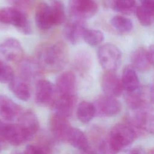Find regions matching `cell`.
<instances>
[{"instance_id": "40", "label": "cell", "mask_w": 154, "mask_h": 154, "mask_svg": "<svg viewBox=\"0 0 154 154\" xmlns=\"http://www.w3.org/2000/svg\"><path fill=\"white\" fill-rule=\"evenodd\" d=\"M3 64H4V63L0 61V72H1V68H2V66Z\"/></svg>"}, {"instance_id": "12", "label": "cell", "mask_w": 154, "mask_h": 154, "mask_svg": "<svg viewBox=\"0 0 154 154\" xmlns=\"http://www.w3.org/2000/svg\"><path fill=\"white\" fill-rule=\"evenodd\" d=\"M100 84L104 94L116 98L120 96L124 90L121 79L114 72H106L102 76Z\"/></svg>"}, {"instance_id": "20", "label": "cell", "mask_w": 154, "mask_h": 154, "mask_svg": "<svg viewBox=\"0 0 154 154\" xmlns=\"http://www.w3.org/2000/svg\"><path fill=\"white\" fill-rule=\"evenodd\" d=\"M11 92L19 99L23 101L28 100L31 94L30 82L20 76H14L8 84Z\"/></svg>"}, {"instance_id": "41", "label": "cell", "mask_w": 154, "mask_h": 154, "mask_svg": "<svg viewBox=\"0 0 154 154\" xmlns=\"http://www.w3.org/2000/svg\"><path fill=\"white\" fill-rule=\"evenodd\" d=\"M13 154H21V153H19V152H15V153H13Z\"/></svg>"}, {"instance_id": "11", "label": "cell", "mask_w": 154, "mask_h": 154, "mask_svg": "<svg viewBox=\"0 0 154 154\" xmlns=\"http://www.w3.org/2000/svg\"><path fill=\"white\" fill-rule=\"evenodd\" d=\"M0 55L8 61L19 63L23 58V50L17 39L8 38L0 43Z\"/></svg>"}, {"instance_id": "3", "label": "cell", "mask_w": 154, "mask_h": 154, "mask_svg": "<svg viewBox=\"0 0 154 154\" xmlns=\"http://www.w3.org/2000/svg\"><path fill=\"white\" fill-rule=\"evenodd\" d=\"M0 23L13 25L24 34L32 33V28L26 13L14 7L0 8Z\"/></svg>"}, {"instance_id": "27", "label": "cell", "mask_w": 154, "mask_h": 154, "mask_svg": "<svg viewBox=\"0 0 154 154\" xmlns=\"http://www.w3.org/2000/svg\"><path fill=\"white\" fill-rule=\"evenodd\" d=\"M50 6L54 26L61 25L66 20V18L64 5L60 1L55 0Z\"/></svg>"}, {"instance_id": "7", "label": "cell", "mask_w": 154, "mask_h": 154, "mask_svg": "<svg viewBox=\"0 0 154 154\" xmlns=\"http://www.w3.org/2000/svg\"><path fill=\"white\" fill-rule=\"evenodd\" d=\"M153 90L152 86L140 87L132 92H127L126 102L132 110L148 108L153 102Z\"/></svg>"}, {"instance_id": "22", "label": "cell", "mask_w": 154, "mask_h": 154, "mask_svg": "<svg viewBox=\"0 0 154 154\" xmlns=\"http://www.w3.org/2000/svg\"><path fill=\"white\" fill-rule=\"evenodd\" d=\"M131 60L133 68L140 72L147 71L153 66L148 57L147 49L143 47L135 49L131 55Z\"/></svg>"}, {"instance_id": "31", "label": "cell", "mask_w": 154, "mask_h": 154, "mask_svg": "<svg viewBox=\"0 0 154 154\" xmlns=\"http://www.w3.org/2000/svg\"><path fill=\"white\" fill-rule=\"evenodd\" d=\"M90 65L91 58L87 53L82 52L76 55L74 60V66L79 72H86L90 69Z\"/></svg>"}, {"instance_id": "6", "label": "cell", "mask_w": 154, "mask_h": 154, "mask_svg": "<svg viewBox=\"0 0 154 154\" xmlns=\"http://www.w3.org/2000/svg\"><path fill=\"white\" fill-rule=\"evenodd\" d=\"M136 112L125 121L135 131L137 136L151 133L153 130V115L147 108L135 110Z\"/></svg>"}, {"instance_id": "32", "label": "cell", "mask_w": 154, "mask_h": 154, "mask_svg": "<svg viewBox=\"0 0 154 154\" xmlns=\"http://www.w3.org/2000/svg\"><path fill=\"white\" fill-rule=\"evenodd\" d=\"M14 76V72L12 67L4 63L0 72V82L9 84Z\"/></svg>"}, {"instance_id": "39", "label": "cell", "mask_w": 154, "mask_h": 154, "mask_svg": "<svg viewBox=\"0 0 154 154\" xmlns=\"http://www.w3.org/2000/svg\"><path fill=\"white\" fill-rule=\"evenodd\" d=\"M147 154H154V152H153V149H151V150H150L148 152V153H147Z\"/></svg>"}, {"instance_id": "4", "label": "cell", "mask_w": 154, "mask_h": 154, "mask_svg": "<svg viewBox=\"0 0 154 154\" xmlns=\"http://www.w3.org/2000/svg\"><path fill=\"white\" fill-rule=\"evenodd\" d=\"M97 57L100 66L106 72H115L122 62L120 50L111 43L102 45L98 49Z\"/></svg>"}, {"instance_id": "13", "label": "cell", "mask_w": 154, "mask_h": 154, "mask_svg": "<svg viewBox=\"0 0 154 154\" xmlns=\"http://www.w3.org/2000/svg\"><path fill=\"white\" fill-rule=\"evenodd\" d=\"M58 95L75 97L76 81L75 75L71 71H66L60 74L55 85Z\"/></svg>"}, {"instance_id": "10", "label": "cell", "mask_w": 154, "mask_h": 154, "mask_svg": "<svg viewBox=\"0 0 154 154\" xmlns=\"http://www.w3.org/2000/svg\"><path fill=\"white\" fill-rule=\"evenodd\" d=\"M96 114L105 117H113L117 115L122 109L120 102L114 97L106 94L99 96L93 104Z\"/></svg>"}, {"instance_id": "30", "label": "cell", "mask_w": 154, "mask_h": 154, "mask_svg": "<svg viewBox=\"0 0 154 154\" xmlns=\"http://www.w3.org/2000/svg\"><path fill=\"white\" fill-rule=\"evenodd\" d=\"M135 13L139 22L144 26H149L153 22L154 11L140 5L136 7Z\"/></svg>"}, {"instance_id": "28", "label": "cell", "mask_w": 154, "mask_h": 154, "mask_svg": "<svg viewBox=\"0 0 154 154\" xmlns=\"http://www.w3.org/2000/svg\"><path fill=\"white\" fill-rule=\"evenodd\" d=\"M110 23L113 28L121 32H129L133 28V23L130 19L120 15L112 17Z\"/></svg>"}, {"instance_id": "25", "label": "cell", "mask_w": 154, "mask_h": 154, "mask_svg": "<svg viewBox=\"0 0 154 154\" xmlns=\"http://www.w3.org/2000/svg\"><path fill=\"white\" fill-rule=\"evenodd\" d=\"M105 5L123 14H131L136 9L135 0H104Z\"/></svg>"}, {"instance_id": "29", "label": "cell", "mask_w": 154, "mask_h": 154, "mask_svg": "<svg viewBox=\"0 0 154 154\" xmlns=\"http://www.w3.org/2000/svg\"><path fill=\"white\" fill-rule=\"evenodd\" d=\"M83 40L90 46H96L100 45L104 40V35L103 32L95 29H88L84 31L83 35Z\"/></svg>"}, {"instance_id": "35", "label": "cell", "mask_w": 154, "mask_h": 154, "mask_svg": "<svg viewBox=\"0 0 154 154\" xmlns=\"http://www.w3.org/2000/svg\"><path fill=\"white\" fill-rule=\"evenodd\" d=\"M139 1L143 7L154 11V0H139Z\"/></svg>"}, {"instance_id": "23", "label": "cell", "mask_w": 154, "mask_h": 154, "mask_svg": "<svg viewBox=\"0 0 154 154\" xmlns=\"http://www.w3.org/2000/svg\"><path fill=\"white\" fill-rule=\"evenodd\" d=\"M121 81L123 89L126 92L134 91L140 87L138 75L131 65H128L124 67Z\"/></svg>"}, {"instance_id": "18", "label": "cell", "mask_w": 154, "mask_h": 154, "mask_svg": "<svg viewBox=\"0 0 154 154\" xmlns=\"http://www.w3.org/2000/svg\"><path fill=\"white\" fill-rule=\"evenodd\" d=\"M84 20L73 18L66 25L64 29V37L72 44H76L82 38L84 31L86 29Z\"/></svg>"}, {"instance_id": "42", "label": "cell", "mask_w": 154, "mask_h": 154, "mask_svg": "<svg viewBox=\"0 0 154 154\" xmlns=\"http://www.w3.org/2000/svg\"><path fill=\"white\" fill-rule=\"evenodd\" d=\"M54 1H55V0H54Z\"/></svg>"}, {"instance_id": "38", "label": "cell", "mask_w": 154, "mask_h": 154, "mask_svg": "<svg viewBox=\"0 0 154 154\" xmlns=\"http://www.w3.org/2000/svg\"><path fill=\"white\" fill-rule=\"evenodd\" d=\"M129 154H143V153L140 149H134Z\"/></svg>"}, {"instance_id": "2", "label": "cell", "mask_w": 154, "mask_h": 154, "mask_svg": "<svg viewBox=\"0 0 154 154\" xmlns=\"http://www.w3.org/2000/svg\"><path fill=\"white\" fill-rule=\"evenodd\" d=\"M138 136L126 123L115 125L99 146L104 154H116L131 144Z\"/></svg>"}, {"instance_id": "21", "label": "cell", "mask_w": 154, "mask_h": 154, "mask_svg": "<svg viewBox=\"0 0 154 154\" xmlns=\"http://www.w3.org/2000/svg\"><path fill=\"white\" fill-rule=\"evenodd\" d=\"M75 97L58 95L57 99L52 105L56 114L67 119L69 117L73 110Z\"/></svg>"}, {"instance_id": "19", "label": "cell", "mask_w": 154, "mask_h": 154, "mask_svg": "<svg viewBox=\"0 0 154 154\" xmlns=\"http://www.w3.org/2000/svg\"><path fill=\"white\" fill-rule=\"evenodd\" d=\"M35 21L42 30H48L54 26L51 6L45 2L40 3L36 7Z\"/></svg>"}, {"instance_id": "1", "label": "cell", "mask_w": 154, "mask_h": 154, "mask_svg": "<svg viewBox=\"0 0 154 154\" xmlns=\"http://www.w3.org/2000/svg\"><path fill=\"white\" fill-rule=\"evenodd\" d=\"M69 58V51L67 45L63 41H57L40 46L35 59L43 72H56L66 66Z\"/></svg>"}, {"instance_id": "26", "label": "cell", "mask_w": 154, "mask_h": 154, "mask_svg": "<svg viewBox=\"0 0 154 154\" xmlns=\"http://www.w3.org/2000/svg\"><path fill=\"white\" fill-rule=\"evenodd\" d=\"M96 114V110L93 103L82 101L79 103L77 108L76 115L78 119L84 123L90 122Z\"/></svg>"}, {"instance_id": "24", "label": "cell", "mask_w": 154, "mask_h": 154, "mask_svg": "<svg viewBox=\"0 0 154 154\" xmlns=\"http://www.w3.org/2000/svg\"><path fill=\"white\" fill-rule=\"evenodd\" d=\"M17 120L18 123L33 138L39 129V121L34 112L30 110L23 111Z\"/></svg>"}, {"instance_id": "16", "label": "cell", "mask_w": 154, "mask_h": 154, "mask_svg": "<svg viewBox=\"0 0 154 154\" xmlns=\"http://www.w3.org/2000/svg\"><path fill=\"white\" fill-rule=\"evenodd\" d=\"M23 112L22 108L8 96L0 94V116L7 121L18 119Z\"/></svg>"}, {"instance_id": "17", "label": "cell", "mask_w": 154, "mask_h": 154, "mask_svg": "<svg viewBox=\"0 0 154 154\" xmlns=\"http://www.w3.org/2000/svg\"><path fill=\"white\" fill-rule=\"evenodd\" d=\"M66 141L73 147L85 154H96L91 150L86 135L79 129L71 127L67 134Z\"/></svg>"}, {"instance_id": "14", "label": "cell", "mask_w": 154, "mask_h": 154, "mask_svg": "<svg viewBox=\"0 0 154 154\" xmlns=\"http://www.w3.org/2000/svg\"><path fill=\"white\" fill-rule=\"evenodd\" d=\"M49 126L51 134L56 140L66 141L67 134L71 128L67 119L54 113L49 119Z\"/></svg>"}, {"instance_id": "33", "label": "cell", "mask_w": 154, "mask_h": 154, "mask_svg": "<svg viewBox=\"0 0 154 154\" xmlns=\"http://www.w3.org/2000/svg\"><path fill=\"white\" fill-rule=\"evenodd\" d=\"M13 7L19 8L21 10H28L31 8L34 0H8Z\"/></svg>"}, {"instance_id": "37", "label": "cell", "mask_w": 154, "mask_h": 154, "mask_svg": "<svg viewBox=\"0 0 154 154\" xmlns=\"http://www.w3.org/2000/svg\"><path fill=\"white\" fill-rule=\"evenodd\" d=\"M6 141L0 137V153L5 149Z\"/></svg>"}, {"instance_id": "9", "label": "cell", "mask_w": 154, "mask_h": 154, "mask_svg": "<svg viewBox=\"0 0 154 154\" xmlns=\"http://www.w3.org/2000/svg\"><path fill=\"white\" fill-rule=\"evenodd\" d=\"M69 6L73 18L81 20L92 17L98 11L95 0H69Z\"/></svg>"}, {"instance_id": "36", "label": "cell", "mask_w": 154, "mask_h": 154, "mask_svg": "<svg viewBox=\"0 0 154 154\" xmlns=\"http://www.w3.org/2000/svg\"><path fill=\"white\" fill-rule=\"evenodd\" d=\"M147 55H148V57L149 58L150 61L151 62V63L152 64H153V55H154V48H153V45H150L149 48L147 49Z\"/></svg>"}, {"instance_id": "15", "label": "cell", "mask_w": 154, "mask_h": 154, "mask_svg": "<svg viewBox=\"0 0 154 154\" xmlns=\"http://www.w3.org/2000/svg\"><path fill=\"white\" fill-rule=\"evenodd\" d=\"M19 70L21 77L29 82L40 79L43 70L35 58L22 59L19 63Z\"/></svg>"}, {"instance_id": "5", "label": "cell", "mask_w": 154, "mask_h": 154, "mask_svg": "<svg viewBox=\"0 0 154 154\" xmlns=\"http://www.w3.org/2000/svg\"><path fill=\"white\" fill-rule=\"evenodd\" d=\"M0 137L13 146L21 145L32 138L18 123H7L0 119Z\"/></svg>"}, {"instance_id": "8", "label": "cell", "mask_w": 154, "mask_h": 154, "mask_svg": "<svg viewBox=\"0 0 154 154\" xmlns=\"http://www.w3.org/2000/svg\"><path fill=\"white\" fill-rule=\"evenodd\" d=\"M58 96L55 85L49 81L40 79L36 81L35 99L42 106H52Z\"/></svg>"}, {"instance_id": "34", "label": "cell", "mask_w": 154, "mask_h": 154, "mask_svg": "<svg viewBox=\"0 0 154 154\" xmlns=\"http://www.w3.org/2000/svg\"><path fill=\"white\" fill-rule=\"evenodd\" d=\"M25 154H46V152L45 149L39 145L29 144L25 148Z\"/></svg>"}]
</instances>
